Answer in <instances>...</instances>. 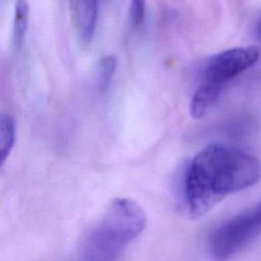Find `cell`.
<instances>
[{"mask_svg": "<svg viewBox=\"0 0 261 261\" xmlns=\"http://www.w3.org/2000/svg\"><path fill=\"white\" fill-rule=\"evenodd\" d=\"M261 178V164L237 148L211 144L191 161L184 184L185 201L193 218H200L228 195Z\"/></svg>", "mask_w": 261, "mask_h": 261, "instance_id": "1", "label": "cell"}, {"mask_svg": "<svg viewBox=\"0 0 261 261\" xmlns=\"http://www.w3.org/2000/svg\"><path fill=\"white\" fill-rule=\"evenodd\" d=\"M145 226L146 215L138 203L114 199L84 236L76 261H117Z\"/></svg>", "mask_w": 261, "mask_h": 261, "instance_id": "2", "label": "cell"}, {"mask_svg": "<svg viewBox=\"0 0 261 261\" xmlns=\"http://www.w3.org/2000/svg\"><path fill=\"white\" fill-rule=\"evenodd\" d=\"M129 11L133 25L140 27L145 18V0H130Z\"/></svg>", "mask_w": 261, "mask_h": 261, "instance_id": "10", "label": "cell"}, {"mask_svg": "<svg viewBox=\"0 0 261 261\" xmlns=\"http://www.w3.org/2000/svg\"><path fill=\"white\" fill-rule=\"evenodd\" d=\"M258 58L259 50L256 47H239L222 51L207 62L203 81L224 87L228 81L254 65Z\"/></svg>", "mask_w": 261, "mask_h": 261, "instance_id": "4", "label": "cell"}, {"mask_svg": "<svg viewBox=\"0 0 261 261\" xmlns=\"http://www.w3.org/2000/svg\"><path fill=\"white\" fill-rule=\"evenodd\" d=\"M29 22V3L27 0H17L14 6L13 18V45L15 48H20L28 29Z\"/></svg>", "mask_w": 261, "mask_h": 261, "instance_id": "8", "label": "cell"}, {"mask_svg": "<svg viewBox=\"0 0 261 261\" xmlns=\"http://www.w3.org/2000/svg\"><path fill=\"white\" fill-rule=\"evenodd\" d=\"M15 142L14 118L8 113H1L0 116V158L1 164L9 156Z\"/></svg>", "mask_w": 261, "mask_h": 261, "instance_id": "7", "label": "cell"}, {"mask_svg": "<svg viewBox=\"0 0 261 261\" xmlns=\"http://www.w3.org/2000/svg\"><path fill=\"white\" fill-rule=\"evenodd\" d=\"M222 89L223 87L221 86L203 81L192 97L190 104L191 116L193 118L203 117L208 109L216 102Z\"/></svg>", "mask_w": 261, "mask_h": 261, "instance_id": "6", "label": "cell"}, {"mask_svg": "<svg viewBox=\"0 0 261 261\" xmlns=\"http://www.w3.org/2000/svg\"><path fill=\"white\" fill-rule=\"evenodd\" d=\"M261 234V201L216 227L209 251L216 261H225Z\"/></svg>", "mask_w": 261, "mask_h": 261, "instance_id": "3", "label": "cell"}, {"mask_svg": "<svg viewBox=\"0 0 261 261\" xmlns=\"http://www.w3.org/2000/svg\"><path fill=\"white\" fill-rule=\"evenodd\" d=\"M116 66H117V58L113 54L105 55L99 60L98 88L101 93H105L109 89Z\"/></svg>", "mask_w": 261, "mask_h": 261, "instance_id": "9", "label": "cell"}, {"mask_svg": "<svg viewBox=\"0 0 261 261\" xmlns=\"http://www.w3.org/2000/svg\"><path fill=\"white\" fill-rule=\"evenodd\" d=\"M99 0H69L71 18L83 43L91 42L97 23Z\"/></svg>", "mask_w": 261, "mask_h": 261, "instance_id": "5", "label": "cell"}, {"mask_svg": "<svg viewBox=\"0 0 261 261\" xmlns=\"http://www.w3.org/2000/svg\"><path fill=\"white\" fill-rule=\"evenodd\" d=\"M253 35L255 40L261 46V11L257 14L253 23Z\"/></svg>", "mask_w": 261, "mask_h": 261, "instance_id": "11", "label": "cell"}]
</instances>
